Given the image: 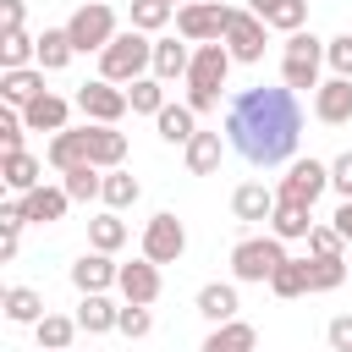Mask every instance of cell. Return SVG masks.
Here are the masks:
<instances>
[{"instance_id": "17", "label": "cell", "mask_w": 352, "mask_h": 352, "mask_svg": "<svg viewBox=\"0 0 352 352\" xmlns=\"http://www.w3.org/2000/svg\"><path fill=\"white\" fill-rule=\"evenodd\" d=\"M116 275H121V264H110V253H99V248L72 264V286L77 292H104V286H116Z\"/></svg>"}, {"instance_id": "45", "label": "cell", "mask_w": 352, "mask_h": 352, "mask_svg": "<svg viewBox=\"0 0 352 352\" xmlns=\"http://www.w3.org/2000/svg\"><path fill=\"white\" fill-rule=\"evenodd\" d=\"M330 187H336V192H341V198H352V148H346V154H336V160H330Z\"/></svg>"}, {"instance_id": "8", "label": "cell", "mask_w": 352, "mask_h": 352, "mask_svg": "<svg viewBox=\"0 0 352 352\" xmlns=\"http://www.w3.org/2000/svg\"><path fill=\"white\" fill-rule=\"evenodd\" d=\"M330 187V165H319V160H292V170L280 176V187H275V198L280 204H319V192Z\"/></svg>"}, {"instance_id": "28", "label": "cell", "mask_w": 352, "mask_h": 352, "mask_svg": "<svg viewBox=\"0 0 352 352\" xmlns=\"http://www.w3.org/2000/svg\"><path fill=\"white\" fill-rule=\"evenodd\" d=\"M72 55H77V44H72L66 28H44V33H38V66H44V72H60Z\"/></svg>"}, {"instance_id": "15", "label": "cell", "mask_w": 352, "mask_h": 352, "mask_svg": "<svg viewBox=\"0 0 352 352\" xmlns=\"http://www.w3.org/2000/svg\"><path fill=\"white\" fill-rule=\"evenodd\" d=\"M88 160H94L99 170H116V165L126 160V132H116V126H104V121H88Z\"/></svg>"}, {"instance_id": "24", "label": "cell", "mask_w": 352, "mask_h": 352, "mask_svg": "<svg viewBox=\"0 0 352 352\" xmlns=\"http://www.w3.org/2000/svg\"><path fill=\"white\" fill-rule=\"evenodd\" d=\"M154 121H160V138H165V143H182V148H187V143L198 138V110H192V104H165Z\"/></svg>"}, {"instance_id": "41", "label": "cell", "mask_w": 352, "mask_h": 352, "mask_svg": "<svg viewBox=\"0 0 352 352\" xmlns=\"http://www.w3.org/2000/svg\"><path fill=\"white\" fill-rule=\"evenodd\" d=\"M341 248H346V236H341L336 226H314V231H308V253H319V258H341Z\"/></svg>"}, {"instance_id": "44", "label": "cell", "mask_w": 352, "mask_h": 352, "mask_svg": "<svg viewBox=\"0 0 352 352\" xmlns=\"http://www.w3.org/2000/svg\"><path fill=\"white\" fill-rule=\"evenodd\" d=\"M324 60L336 66V77H352V33H336L324 44Z\"/></svg>"}, {"instance_id": "32", "label": "cell", "mask_w": 352, "mask_h": 352, "mask_svg": "<svg viewBox=\"0 0 352 352\" xmlns=\"http://www.w3.org/2000/svg\"><path fill=\"white\" fill-rule=\"evenodd\" d=\"M33 330H38V346H50V352H66V346H72V336H77L82 324H77V319H66V314H44Z\"/></svg>"}, {"instance_id": "26", "label": "cell", "mask_w": 352, "mask_h": 352, "mask_svg": "<svg viewBox=\"0 0 352 352\" xmlns=\"http://www.w3.org/2000/svg\"><path fill=\"white\" fill-rule=\"evenodd\" d=\"M38 170H44V165H38L28 148H16V154L0 160V182H6L11 192H33V187H38Z\"/></svg>"}, {"instance_id": "49", "label": "cell", "mask_w": 352, "mask_h": 352, "mask_svg": "<svg viewBox=\"0 0 352 352\" xmlns=\"http://www.w3.org/2000/svg\"><path fill=\"white\" fill-rule=\"evenodd\" d=\"M170 6H192V0H170Z\"/></svg>"}, {"instance_id": "35", "label": "cell", "mask_w": 352, "mask_h": 352, "mask_svg": "<svg viewBox=\"0 0 352 352\" xmlns=\"http://www.w3.org/2000/svg\"><path fill=\"white\" fill-rule=\"evenodd\" d=\"M66 182V192H72V204H88V198H99L104 192V176H99V165H77V170H60Z\"/></svg>"}, {"instance_id": "30", "label": "cell", "mask_w": 352, "mask_h": 352, "mask_svg": "<svg viewBox=\"0 0 352 352\" xmlns=\"http://www.w3.org/2000/svg\"><path fill=\"white\" fill-rule=\"evenodd\" d=\"M6 319H11V324H38V319H44V297H38L33 286H11V292H6Z\"/></svg>"}, {"instance_id": "10", "label": "cell", "mask_w": 352, "mask_h": 352, "mask_svg": "<svg viewBox=\"0 0 352 352\" xmlns=\"http://www.w3.org/2000/svg\"><path fill=\"white\" fill-rule=\"evenodd\" d=\"M77 110H82L88 121H104V126H116V121L132 110V99H126L116 82H104V77H99V82H82V88H77Z\"/></svg>"}, {"instance_id": "46", "label": "cell", "mask_w": 352, "mask_h": 352, "mask_svg": "<svg viewBox=\"0 0 352 352\" xmlns=\"http://www.w3.org/2000/svg\"><path fill=\"white\" fill-rule=\"evenodd\" d=\"M324 336H330V352H352V314H336Z\"/></svg>"}, {"instance_id": "4", "label": "cell", "mask_w": 352, "mask_h": 352, "mask_svg": "<svg viewBox=\"0 0 352 352\" xmlns=\"http://www.w3.org/2000/svg\"><path fill=\"white\" fill-rule=\"evenodd\" d=\"M280 264H286V248H280L275 231H270V236H248V242L231 248V275H236V280H258V286H264Z\"/></svg>"}, {"instance_id": "43", "label": "cell", "mask_w": 352, "mask_h": 352, "mask_svg": "<svg viewBox=\"0 0 352 352\" xmlns=\"http://www.w3.org/2000/svg\"><path fill=\"white\" fill-rule=\"evenodd\" d=\"M22 132H28V121L6 104V110H0V148H6V154H16V148H22Z\"/></svg>"}, {"instance_id": "25", "label": "cell", "mask_w": 352, "mask_h": 352, "mask_svg": "<svg viewBox=\"0 0 352 352\" xmlns=\"http://www.w3.org/2000/svg\"><path fill=\"white\" fill-rule=\"evenodd\" d=\"M270 231H275L280 242H297V236H308V231H314V209H308V204H280V198H275Z\"/></svg>"}, {"instance_id": "9", "label": "cell", "mask_w": 352, "mask_h": 352, "mask_svg": "<svg viewBox=\"0 0 352 352\" xmlns=\"http://www.w3.org/2000/svg\"><path fill=\"white\" fill-rule=\"evenodd\" d=\"M187 253V226L170 214V209H160L154 220H148V231H143V258H154V264H176Z\"/></svg>"}, {"instance_id": "38", "label": "cell", "mask_w": 352, "mask_h": 352, "mask_svg": "<svg viewBox=\"0 0 352 352\" xmlns=\"http://www.w3.org/2000/svg\"><path fill=\"white\" fill-rule=\"evenodd\" d=\"M110 209H132L138 198H143V187H138V176H126V170H110L104 176V192H99Z\"/></svg>"}, {"instance_id": "21", "label": "cell", "mask_w": 352, "mask_h": 352, "mask_svg": "<svg viewBox=\"0 0 352 352\" xmlns=\"http://www.w3.org/2000/svg\"><path fill=\"white\" fill-rule=\"evenodd\" d=\"M231 214H236V220H270V214H275V192H270L264 182H242V187L231 192Z\"/></svg>"}, {"instance_id": "40", "label": "cell", "mask_w": 352, "mask_h": 352, "mask_svg": "<svg viewBox=\"0 0 352 352\" xmlns=\"http://www.w3.org/2000/svg\"><path fill=\"white\" fill-rule=\"evenodd\" d=\"M170 16H176L170 0H132V28H143V33H160Z\"/></svg>"}, {"instance_id": "16", "label": "cell", "mask_w": 352, "mask_h": 352, "mask_svg": "<svg viewBox=\"0 0 352 352\" xmlns=\"http://www.w3.org/2000/svg\"><path fill=\"white\" fill-rule=\"evenodd\" d=\"M16 198H22V214H28L33 226L60 220V214H66V204H72V192H66V187H44V182H38L33 192H16Z\"/></svg>"}, {"instance_id": "48", "label": "cell", "mask_w": 352, "mask_h": 352, "mask_svg": "<svg viewBox=\"0 0 352 352\" xmlns=\"http://www.w3.org/2000/svg\"><path fill=\"white\" fill-rule=\"evenodd\" d=\"M330 220H336V231H341V236L352 242V198H341V209H336Z\"/></svg>"}, {"instance_id": "23", "label": "cell", "mask_w": 352, "mask_h": 352, "mask_svg": "<svg viewBox=\"0 0 352 352\" xmlns=\"http://www.w3.org/2000/svg\"><path fill=\"white\" fill-rule=\"evenodd\" d=\"M204 352H258V330H253V324H242V319H226V324H214V330H209Z\"/></svg>"}, {"instance_id": "12", "label": "cell", "mask_w": 352, "mask_h": 352, "mask_svg": "<svg viewBox=\"0 0 352 352\" xmlns=\"http://www.w3.org/2000/svg\"><path fill=\"white\" fill-rule=\"evenodd\" d=\"M314 116H319L324 126L352 121V77H330V82H319V88H314Z\"/></svg>"}, {"instance_id": "20", "label": "cell", "mask_w": 352, "mask_h": 352, "mask_svg": "<svg viewBox=\"0 0 352 352\" xmlns=\"http://www.w3.org/2000/svg\"><path fill=\"white\" fill-rule=\"evenodd\" d=\"M248 11L264 16V22L280 28V33H297V28L308 22V0H248Z\"/></svg>"}, {"instance_id": "31", "label": "cell", "mask_w": 352, "mask_h": 352, "mask_svg": "<svg viewBox=\"0 0 352 352\" xmlns=\"http://www.w3.org/2000/svg\"><path fill=\"white\" fill-rule=\"evenodd\" d=\"M270 292H275V297H302V292H314V286H308V258H286V264L270 275Z\"/></svg>"}, {"instance_id": "11", "label": "cell", "mask_w": 352, "mask_h": 352, "mask_svg": "<svg viewBox=\"0 0 352 352\" xmlns=\"http://www.w3.org/2000/svg\"><path fill=\"white\" fill-rule=\"evenodd\" d=\"M264 16H253V11H236L231 16V28H226V50H231V60H242V66H258L264 60Z\"/></svg>"}, {"instance_id": "1", "label": "cell", "mask_w": 352, "mask_h": 352, "mask_svg": "<svg viewBox=\"0 0 352 352\" xmlns=\"http://www.w3.org/2000/svg\"><path fill=\"white\" fill-rule=\"evenodd\" d=\"M226 138L248 165H280L292 160L302 138V110L292 88H248L226 110Z\"/></svg>"}, {"instance_id": "5", "label": "cell", "mask_w": 352, "mask_h": 352, "mask_svg": "<svg viewBox=\"0 0 352 352\" xmlns=\"http://www.w3.org/2000/svg\"><path fill=\"white\" fill-rule=\"evenodd\" d=\"M319 66H324V38L314 33H286V60H280V77L286 88H319Z\"/></svg>"}, {"instance_id": "6", "label": "cell", "mask_w": 352, "mask_h": 352, "mask_svg": "<svg viewBox=\"0 0 352 352\" xmlns=\"http://www.w3.org/2000/svg\"><path fill=\"white\" fill-rule=\"evenodd\" d=\"M231 16L236 11L220 6V0H192V6H176V33L192 38V44H214V38H226Z\"/></svg>"}, {"instance_id": "36", "label": "cell", "mask_w": 352, "mask_h": 352, "mask_svg": "<svg viewBox=\"0 0 352 352\" xmlns=\"http://www.w3.org/2000/svg\"><path fill=\"white\" fill-rule=\"evenodd\" d=\"M88 242L99 248V253H116L121 242H126V220L110 209V214H99V220H88Z\"/></svg>"}, {"instance_id": "27", "label": "cell", "mask_w": 352, "mask_h": 352, "mask_svg": "<svg viewBox=\"0 0 352 352\" xmlns=\"http://www.w3.org/2000/svg\"><path fill=\"white\" fill-rule=\"evenodd\" d=\"M198 314H204L209 324H226V319H236V286H226V280H209V286L198 292Z\"/></svg>"}, {"instance_id": "33", "label": "cell", "mask_w": 352, "mask_h": 352, "mask_svg": "<svg viewBox=\"0 0 352 352\" xmlns=\"http://www.w3.org/2000/svg\"><path fill=\"white\" fill-rule=\"evenodd\" d=\"M33 60H38V38H28V33H6L0 38V72L33 66Z\"/></svg>"}, {"instance_id": "14", "label": "cell", "mask_w": 352, "mask_h": 352, "mask_svg": "<svg viewBox=\"0 0 352 352\" xmlns=\"http://www.w3.org/2000/svg\"><path fill=\"white\" fill-rule=\"evenodd\" d=\"M116 286H121V297H126V302H154V297H160V264H154V258L121 264Z\"/></svg>"}, {"instance_id": "34", "label": "cell", "mask_w": 352, "mask_h": 352, "mask_svg": "<svg viewBox=\"0 0 352 352\" xmlns=\"http://www.w3.org/2000/svg\"><path fill=\"white\" fill-rule=\"evenodd\" d=\"M220 165V132H198L192 143H187V170L192 176H209Z\"/></svg>"}, {"instance_id": "3", "label": "cell", "mask_w": 352, "mask_h": 352, "mask_svg": "<svg viewBox=\"0 0 352 352\" xmlns=\"http://www.w3.org/2000/svg\"><path fill=\"white\" fill-rule=\"evenodd\" d=\"M143 72H154V44H148L143 28H126L99 50V77L104 82H138Z\"/></svg>"}, {"instance_id": "7", "label": "cell", "mask_w": 352, "mask_h": 352, "mask_svg": "<svg viewBox=\"0 0 352 352\" xmlns=\"http://www.w3.org/2000/svg\"><path fill=\"white\" fill-rule=\"evenodd\" d=\"M66 33H72V44H77V55H99L110 38H116V11L104 6V0H88V6H77L72 11V22H66Z\"/></svg>"}, {"instance_id": "39", "label": "cell", "mask_w": 352, "mask_h": 352, "mask_svg": "<svg viewBox=\"0 0 352 352\" xmlns=\"http://www.w3.org/2000/svg\"><path fill=\"white\" fill-rule=\"evenodd\" d=\"M126 99H132L138 116H160V110H165V82H160V77H138Z\"/></svg>"}, {"instance_id": "42", "label": "cell", "mask_w": 352, "mask_h": 352, "mask_svg": "<svg viewBox=\"0 0 352 352\" xmlns=\"http://www.w3.org/2000/svg\"><path fill=\"white\" fill-rule=\"evenodd\" d=\"M116 330H121V336H132V341H138V336H148V330H154L148 302H126V308H121V319H116Z\"/></svg>"}, {"instance_id": "18", "label": "cell", "mask_w": 352, "mask_h": 352, "mask_svg": "<svg viewBox=\"0 0 352 352\" xmlns=\"http://www.w3.org/2000/svg\"><path fill=\"white\" fill-rule=\"evenodd\" d=\"M50 165L55 170H77V165H94L88 160V126H66L50 138Z\"/></svg>"}, {"instance_id": "13", "label": "cell", "mask_w": 352, "mask_h": 352, "mask_svg": "<svg viewBox=\"0 0 352 352\" xmlns=\"http://www.w3.org/2000/svg\"><path fill=\"white\" fill-rule=\"evenodd\" d=\"M38 94H44V66H16V72H0V99H6L11 110H28Z\"/></svg>"}, {"instance_id": "47", "label": "cell", "mask_w": 352, "mask_h": 352, "mask_svg": "<svg viewBox=\"0 0 352 352\" xmlns=\"http://www.w3.org/2000/svg\"><path fill=\"white\" fill-rule=\"evenodd\" d=\"M22 16H28L22 0H0V28H6V33H22Z\"/></svg>"}, {"instance_id": "2", "label": "cell", "mask_w": 352, "mask_h": 352, "mask_svg": "<svg viewBox=\"0 0 352 352\" xmlns=\"http://www.w3.org/2000/svg\"><path fill=\"white\" fill-rule=\"evenodd\" d=\"M226 72H231V50L214 38V44H198L192 50V66H187V104L198 116H209L220 104V88H226Z\"/></svg>"}, {"instance_id": "19", "label": "cell", "mask_w": 352, "mask_h": 352, "mask_svg": "<svg viewBox=\"0 0 352 352\" xmlns=\"http://www.w3.org/2000/svg\"><path fill=\"white\" fill-rule=\"evenodd\" d=\"M66 116H72V104H66L60 94H38V99L22 110L28 132H66Z\"/></svg>"}, {"instance_id": "29", "label": "cell", "mask_w": 352, "mask_h": 352, "mask_svg": "<svg viewBox=\"0 0 352 352\" xmlns=\"http://www.w3.org/2000/svg\"><path fill=\"white\" fill-rule=\"evenodd\" d=\"M187 66H192L187 44H176V38H160V44H154V77H160V82H170V77H187Z\"/></svg>"}, {"instance_id": "37", "label": "cell", "mask_w": 352, "mask_h": 352, "mask_svg": "<svg viewBox=\"0 0 352 352\" xmlns=\"http://www.w3.org/2000/svg\"><path fill=\"white\" fill-rule=\"evenodd\" d=\"M346 275H352V264H346V258H319V253L308 258V286H314V292H336Z\"/></svg>"}, {"instance_id": "50", "label": "cell", "mask_w": 352, "mask_h": 352, "mask_svg": "<svg viewBox=\"0 0 352 352\" xmlns=\"http://www.w3.org/2000/svg\"><path fill=\"white\" fill-rule=\"evenodd\" d=\"M38 352H50V346H38Z\"/></svg>"}, {"instance_id": "22", "label": "cell", "mask_w": 352, "mask_h": 352, "mask_svg": "<svg viewBox=\"0 0 352 352\" xmlns=\"http://www.w3.org/2000/svg\"><path fill=\"white\" fill-rule=\"evenodd\" d=\"M116 319H121V308H116L104 292H82V302H77V324H82L88 336H104V330H116Z\"/></svg>"}]
</instances>
